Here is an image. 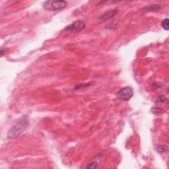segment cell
I'll return each mask as SVG.
<instances>
[{
  "label": "cell",
  "instance_id": "1",
  "mask_svg": "<svg viewBox=\"0 0 169 169\" xmlns=\"http://www.w3.org/2000/svg\"><path fill=\"white\" fill-rule=\"evenodd\" d=\"M67 6V2L66 1H46L44 3L43 7L46 10L50 11H58L64 9Z\"/></svg>",
  "mask_w": 169,
  "mask_h": 169
},
{
  "label": "cell",
  "instance_id": "2",
  "mask_svg": "<svg viewBox=\"0 0 169 169\" xmlns=\"http://www.w3.org/2000/svg\"><path fill=\"white\" fill-rule=\"evenodd\" d=\"M27 126L28 121L25 118H23L20 122H19L17 125L9 130L8 132V137L9 138H13L15 137H17L27 128Z\"/></svg>",
  "mask_w": 169,
  "mask_h": 169
},
{
  "label": "cell",
  "instance_id": "3",
  "mask_svg": "<svg viewBox=\"0 0 169 169\" xmlns=\"http://www.w3.org/2000/svg\"><path fill=\"white\" fill-rule=\"evenodd\" d=\"M133 89L131 87H129V86L121 89L120 90L117 92L118 98L119 99L124 101H129L130 98L133 97Z\"/></svg>",
  "mask_w": 169,
  "mask_h": 169
},
{
  "label": "cell",
  "instance_id": "4",
  "mask_svg": "<svg viewBox=\"0 0 169 169\" xmlns=\"http://www.w3.org/2000/svg\"><path fill=\"white\" fill-rule=\"evenodd\" d=\"M86 26L85 23L83 21H76L74 23L67 26L65 28L66 31H74V32H79L85 28Z\"/></svg>",
  "mask_w": 169,
  "mask_h": 169
},
{
  "label": "cell",
  "instance_id": "5",
  "mask_svg": "<svg viewBox=\"0 0 169 169\" xmlns=\"http://www.w3.org/2000/svg\"><path fill=\"white\" fill-rule=\"evenodd\" d=\"M117 13L118 11L116 9H114V10H110L109 11L104 13L102 15L99 17V19H98V21H99V22H101V23L105 21H107L110 19L114 17V16L117 14Z\"/></svg>",
  "mask_w": 169,
  "mask_h": 169
},
{
  "label": "cell",
  "instance_id": "6",
  "mask_svg": "<svg viewBox=\"0 0 169 169\" xmlns=\"http://www.w3.org/2000/svg\"><path fill=\"white\" fill-rule=\"evenodd\" d=\"M162 6L160 5H151L149 6H147V7H143L142 9L143 11H157L158 9H161Z\"/></svg>",
  "mask_w": 169,
  "mask_h": 169
},
{
  "label": "cell",
  "instance_id": "7",
  "mask_svg": "<svg viewBox=\"0 0 169 169\" xmlns=\"http://www.w3.org/2000/svg\"><path fill=\"white\" fill-rule=\"evenodd\" d=\"M161 26L165 31L169 30V19L168 18H166L165 19L162 21Z\"/></svg>",
  "mask_w": 169,
  "mask_h": 169
},
{
  "label": "cell",
  "instance_id": "8",
  "mask_svg": "<svg viewBox=\"0 0 169 169\" xmlns=\"http://www.w3.org/2000/svg\"><path fill=\"white\" fill-rule=\"evenodd\" d=\"M167 149V147L165 146V145H161L159 146L157 148V151L160 153H162L165 152L166 150Z\"/></svg>",
  "mask_w": 169,
  "mask_h": 169
},
{
  "label": "cell",
  "instance_id": "9",
  "mask_svg": "<svg viewBox=\"0 0 169 169\" xmlns=\"http://www.w3.org/2000/svg\"><path fill=\"white\" fill-rule=\"evenodd\" d=\"M97 167V162H95V161L91 162V164H89L87 167V168H92V169L96 168Z\"/></svg>",
  "mask_w": 169,
  "mask_h": 169
},
{
  "label": "cell",
  "instance_id": "10",
  "mask_svg": "<svg viewBox=\"0 0 169 169\" xmlns=\"http://www.w3.org/2000/svg\"><path fill=\"white\" fill-rule=\"evenodd\" d=\"M165 99H166V97L164 96V95H161V96H160L158 98V101L163 102V101H164Z\"/></svg>",
  "mask_w": 169,
  "mask_h": 169
}]
</instances>
